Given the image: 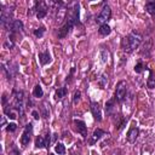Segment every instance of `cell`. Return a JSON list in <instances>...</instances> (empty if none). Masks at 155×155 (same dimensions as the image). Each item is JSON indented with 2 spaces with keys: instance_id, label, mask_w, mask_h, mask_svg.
Instances as JSON below:
<instances>
[{
  "instance_id": "6da1fadb",
  "label": "cell",
  "mask_w": 155,
  "mask_h": 155,
  "mask_svg": "<svg viewBox=\"0 0 155 155\" xmlns=\"http://www.w3.org/2000/svg\"><path fill=\"white\" fill-rule=\"evenodd\" d=\"M79 17H80V11H79V4L75 2L71 8H68L67 17H65V23L58 29V38L64 39L69 31L71 30L73 27L79 24Z\"/></svg>"
},
{
  "instance_id": "7a4b0ae2",
  "label": "cell",
  "mask_w": 155,
  "mask_h": 155,
  "mask_svg": "<svg viewBox=\"0 0 155 155\" xmlns=\"http://www.w3.org/2000/svg\"><path fill=\"white\" fill-rule=\"evenodd\" d=\"M142 35L139 33H136V31H131L127 36H125L122 40H121V47L125 52L127 53H131L133 52L142 42Z\"/></svg>"
},
{
  "instance_id": "3957f363",
  "label": "cell",
  "mask_w": 155,
  "mask_h": 155,
  "mask_svg": "<svg viewBox=\"0 0 155 155\" xmlns=\"http://www.w3.org/2000/svg\"><path fill=\"white\" fill-rule=\"evenodd\" d=\"M126 92H127V87H126V81L121 80L117 82L116 85V90H115V101L117 103H122L126 98Z\"/></svg>"
},
{
  "instance_id": "277c9868",
  "label": "cell",
  "mask_w": 155,
  "mask_h": 155,
  "mask_svg": "<svg viewBox=\"0 0 155 155\" xmlns=\"http://www.w3.org/2000/svg\"><path fill=\"white\" fill-rule=\"evenodd\" d=\"M110 17H111V8H110V6L109 5H107V4H104V6H103V8L101 10V12H99V15L96 17V23H98V24H105L109 19H110Z\"/></svg>"
},
{
  "instance_id": "5b68a950",
  "label": "cell",
  "mask_w": 155,
  "mask_h": 155,
  "mask_svg": "<svg viewBox=\"0 0 155 155\" xmlns=\"http://www.w3.org/2000/svg\"><path fill=\"white\" fill-rule=\"evenodd\" d=\"M31 136H33V124H27L24 126V130H23V133H22V137H21V144L22 145H28L30 139H31Z\"/></svg>"
},
{
  "instance_id": "8992f818",
  "label": "cell",
  "mask_w": 155,
  "mask_h": 155,
  "mask_svg": "<svg viewBox=\"0 0 155 155\" xmlns=\"http://www.w3.org/2000/svg\"><path fill=\"white\" fill-rule=\"evenodd\" d=\"M51 143V138H50V132L46 134V137L44 136H38L35 138V147L36 148H48Z\"/></svg>"
},
{
  "instance_id": "52a82bcc",
  "label": "cell",
  "mask_w": 155,
  "mask_h": 155,
  "mask_svg": "<svg viewBox=\"0 0 155 155\" xmlns=\"http://www.w3.org/2000/svg\"><path fill=\"white\" fill-rule=\"evenodd\" d=\"M90 110L94 117L96 121H102V111H101V107L97 102H91L90 103Z\"/></svg>"
},
{
  "instance_id": "ba28073f",
  "label": "cell",
  "mask_w": 155,
  "mask_h": 155,
  "mask_svg": "<svg viewBox=\"0 0 155 155\" xmlns=\"http://www.w3.org/2000/svg\"><path fill=\"white\" fill-rule=\"evenodd\" d=\"M74 125H75V130L78 131V133H80L84 138H86L87 137V126H86V124L82 120L75 119L74 120Z\"/></svg>"
},
{
  "instance_id": "9c48e42d",
  "label": "cell",
  "mask_w": 155,
  "mask_h": 155,
  "mask_svg": "<svg viewBox=\"0 0 155 155\" xmlns=\"http://www.w3.org/2000/svg\"><path fill=\"white\" fill-rule=\"evenodd\" d=\"M7 30H10V33L13 34V35H15L16 33L22 31V30H23V22L19 21V19H13L12 23L8 25Z\"/></svg>"
},
{
  "instance_id": "30bf717a",
  "label": "cell",
  "mask_w": 155,
  "mask_h": 155,
  "mask_svg": "<svg viewBox=\"0 0 155 155\" xmlns=\"http://www.w3.org/2000/svg\"><path fill=\"white\" fill-rule=\"evenodd\" d=\"M138 136H139V128H138V127H134V126L131 127V128L128 130V132H127V136H126L127 142H128V143H134V142L137 140Z\"/></svg>"
},
{
  "instance_id": "8fae6325",
  "label": "cell",
  "mask_w": 155,
  "mask_h": 155,
  "mask_svg": "<svg viewBox=\"0 0 155 155\" xmlns=\"http://www.w3.org/2000/svg\"><path fill=\"white\" fill-rule=\"evenodd\" d=\"M103 136H105V132H104L103 130H101V128L94 130L93 133H92V136H91V138H90V140H88V144H90V145H93V144H94L97 140H99Z\"/></svg>"
},
{
  "instance_id": "7c38bea8",
  "label": "cell",
  "mask_w": 155,
  "mask_h": 155,
  "mask_svg": "<svg viewBox=\"0 0 155 155\" xmlns=\"http://www.w3.org/2000/svg\"><path fill=\"white\" fill-rule=\"evenodd\" d=\"M38 57H39V61H40L41 65H46L47 63H50V62L52 61V59H51V54H50V52H48L47 50H45V51H42V52H39Z\"/></svg>"
},
{
  "instance_id": "4fadbf2b",
  "label": "cell",
  "mask_w": 155,
  "mask_h": 155,
  "mask_svg": "<svg viewBox=\"0 0 155 155\" xmlns=\"http://www.w3.org/2000/svg\"><path fill=\"white\" fill-rule=\"evenodd\" d=\"M67 93H68V90H67L65 86L58 87V88L56 90V93H54V99H56V101H59V99L64 98V97L67 96Z\"/></svg>"
},
{
  "instance_id": "5bb4252c",
  "label": "cell",
  "mask_w": 155,
  "mask_h": 155,
  "mask_svg": "<svg viewBox=\"0 0 155 155\" xmlns=\"http://www.w3.org/2000/svg\"><path fill=\"white\" fill-rule=\"evenodd\" d=\"M98 33H99V35H103V36H107V35H109L110 33H111V28L105 23V24H102V25H99V29H98Z\"/></svg>"
},
{
  "instance_id": "9a60e30c",
  "label": "cell",
  "mask_w": 155,
  "mask_h": 155,
  "mask_svg": "<svg viewBox=\"0 0 155 155\" xmlns=\"http://www.w3.org/2000/svg\"><path fill=\"white\" fill-rule=\"evenodd\" d=\"M148 69V68H147ZM148 71H149V78H148V80H147V86L149 87V88H154L155 87V76H154V71L151 70V69H148Z\"/></svg>"
},
{
  "instance_id": "2e32d148",
  "label": "cell",
  "mask_w": 155,
  "mask_h": 155,
  "mask_svg": "<svg viewBox=\"0 0 155 155\" xmlns=\"http://www.w3.org/2000/svg\"><path fill=\"white\" fill-rule=\"evenodd\" d=\"M33 96L35 98H41L44 96V91H42V87L40 85H35L34 88H33Z\"/></svg>"
},
{
  "instance_id": "e0dca14e",
  "label": "cell",
  "mask_w": 155,
  "mask_h": 155,
  "mask_svg": "<svg viewBox=\"0 0 155 155\" xmlns=\"http://www.w3.org/2000/svg\"><path fill=\"white\" fill-rule=\"evenodd\" d=\"M145 10L149 15H155V1H149L145 4Z\"/></svg>"
},
{
  "instance_id": "ac0fdd59",
  "label": "cell",
  "mask_w": 155,
  "mask_h": 155,
  "mask_svg": "<svg viewBox=\"0 0 155 155\" xmlns=\"http://www.w3.org/2000/svg\"><path fill=\"white\" fill-rule=\"evenodd\" d=\"M54 151L58 154V155H64L65 154V147L63 143H57L56 147H54Z\"/></svg>"
},
{
  "instance_id": "d6986e66",
  "label": "cell",
  "mask_w": 155,
  "mask_h": 155,
  "mask_svg": "<svg viewBox=\"0 0 155 155\" xmlns=\"http://www.w3.org/2000/svg\"><path fill=\"white\" fill-rule=\"evenodd\" d=\"M114 103H115V98H113V99H110V101H108V102L105 103V110H107L108 114H111V113H113Z\"/></svg>"
},
{
  "instance_id": "ffe728a7",
  "label": "cell",
  "mask_w": 155,
  "mask_h": 155,
  "mask_svg": "<svg viewBox=\"0 0 155 155\" xmlns=\"http://www.w3.org/2000/svg\"><path fill=\"white\" fill-rule=\"evenodd\" d=\"M44 33H45V28L44 27H40V28H36L34 31H33V34L36 36V38H41L42 35H44Z\"/></svg>"
},
{
  "instance_id": "44dd1931",
  "label": "cell",
  "mask_w": 155,
  "mask_h": 155,
  "mask_svg": "<svg viewBox=\"0 0 155 155\" xmlns=\"http://www.w3.org/2000/svg\"><path fill=\"white\" fill-rule=\"evenodd\" d=\"M143 69H145V68H144V64H143L142 62H138V63L134 65V71H136V73H142Z\"/></svg>"
},
{
  "instance_id": "7402d4cb",
  "label": "cell",
  "mask_w": 155,
  "mask_h": 155,
  "mask_svg": "<svg viewBox=\"0 0 155 155\" xmlns=\"http://www.w3.org/2000/svg\"><path fill=\"white\" fill-rule=\"evenodd\" d=\"M17 130V125L15 124V122H10L8 125H7V127H6V131L7 132H15Z\"/></svg>"
},
{
  "instance_id": "603a6c76",
  "label": "cell",
  "mask_w": 155,
  "mask_h": 155,
  "mask_svg": "<svg viewBox=\"0 0 155 155\" xmlns=\"http://www.w3.org/2000/svg\"><path fill=\"white\" fill-rule=\"evenodd\" d=\"M80 96H81V92H80V91H75V92H74V96H73V103H74V104H76V103L79 102Z\"/></svg>"
},
{
  "instance_id": "cb8c5ba5",
  "label": "cell",
  "mask_w": 155,
  "mask_h": 155,
  "mask_svg": "<svg viewBox=\"0 0 155 155\" xmlns=\"http://www.w3.org/2000/svg\"><path fill=\"white\" fill-rule=\"evenodd\" d=\"M74 71H75V68H71L70 69V73H69V75L67 76V79H65V82H70L71 81V78H73V74H74Z\"/></svg>"
},
{
  "instance_id": "d4e9b609",
  "label": "cell",
  "mask_w": 155,
  "mask_h": 155,
  "mask_svg": "<svg viewBox=\"0 0 155 155\" xmlns=\"http://www.w3.org/2000/svg\"><path fill=\"white\" fill-rule=\"evenodd\" d=\"M31 115H33V117H34L35 120H39V119H40V114H39L38 110H33V111H31Z\"/></svg>"
},
{
  "instance_id": "484cf974",
  "label": "cell",
  "mask_w": 155,
  "mask_h": 155,
  "mask_svg": "<svg viewBox=\"0 0 155 155\" xmlns=\"http://www.w3.org/2000/svg\"><path fill=\"white\" fill-rule=\"evenodd\" d=\"M5 124H6V120H5V116H2L1 117V126H5Z\"/></svg>"
},
{
  "instance_id": "4316f807",
  "label": "cell",
  "mask_w": 155,
  "mask_h": 155,
  "mask_svg": "<svg viewBox=\"0 0 155 155\" xmlns=\"http://www.w3.org/2000/svg\"><path fill=\"white\" fill-rule=\"evenodd\" d=\"M50 155H54V154H50Z\"/></svg>"
}]
</instances>
